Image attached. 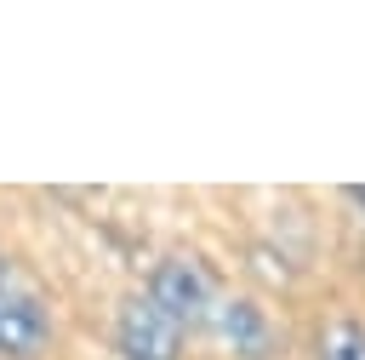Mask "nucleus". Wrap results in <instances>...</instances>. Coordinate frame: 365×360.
Listing matches in <instances>:
<instances>
[{"instance_id": "nucleus-2", "label": "nucleus", "mask_w": 365, "mask_h": 360, "mask_svg": "<svg viewBox=\"0 0 365 360\" xmlns=\"http://www.w3.org/2000/svg\"><path fill=\"white\" fill-rule=\"evenodd\" d=\"M148 297L177 320V326H205L211 320V309H217V291H211V274L194 263V257H165L160 269H154V286H148Z\"/></svg>"}, {"instance_id": "nucleus-4", "label": "nucleus", "mask_w": 365, "mask_h": 360, "mask_svg": "<svg viewBox=\"0 0 365 360\" xmlns=\"http://www.w3.org/2000/svg\"><path fill=\"white\" fill-rule=\"evenodd\" d=\"M211 320H217L222 343H228L240 360H268V354H274V326H268V314H262L251 297H228V303H217Z\"/></svg>"}, {"instance_id": "nucleus-3", "label": "nucleus", "mask_w": 365, "mask_h": 360, "mask_svg": "<svg viewBox=\"0 0 365 360\" xmlns=\"http://www.w3.org/2000/svg\"><path fill=\"white\" fill-rule=\"evenodd\" d=\"M120 349H125V360H177L182 326L154 297H125V309H120Z\"/></svg>"}, {"instance_id": "nucleus-5", "label": "nucleus", "mask_w": 365, "mask_h": 360, "mask_svg": "<svg viewBox=\"0 0 365 360\" xmlns=\"http://www.w3.org/2000/svg\"><path fill=\"white\" fill-rule=\"evenodd\" d=\"M319 360H365V326L336 320L319 331Z\"/></svg>"}, {"instance_id": "nucleus-1", "label": "nucleus", "mask_w": 365, "mask_h": 360, "mask_svg": "<svg viewBox=\"0 0 365 360\" xmlns=\"http://www.w3.org/2000/svg\"><path fill=\"white\" fill-rule=\"evenodd\" d=\"M51 337L46 297L17 274V263L0 257V360H34Z\"/></svg>"}]
</instances>
